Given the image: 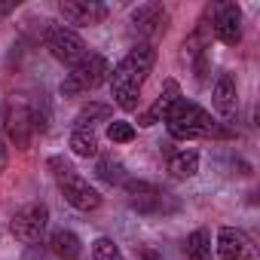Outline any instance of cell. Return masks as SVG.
Returning <instances> with one entry per match:
<instances>
[{
	"mask_svg": "<svg viewBox=\"0 0 260 260\" xmlns=\"http://www.w3.org/2000/svg\"><path fill=\"white\" fill-rule=\"evenodd\" d=\"M156 64V49L153 43H138L128 49V55L110 71V95L122 110H135L138 107V95L141 86L150 74V68Z\"/></svg>",
	"mask_w": 260,
	"mask_h": 260,
	"instance_id": "cell-1",
	"label": "cell"
},
{
	"mask_svg": "<svg viewBox=\"0 0 260 260\" xmlns=\"http://www.w3.org/2000/svg\"><path fill=\"white\" fill-rule=\"evenodd\" d=\"M166 128H169V135L175 141H193V138H220V135H230L223 132V128L211 119L208 110H202L199 104L193 101H178L172 107V113L166 116Z\"/></svg>",
	"mask_w": 260,
	"mask_h": 260,
	"instance_id": "cell-2",
	"label": "cell"
},
{
	"mask_svg": "<svg viewBox=\"0 0 260 260\" xmlns=\"http://www.w3.org/2000/svg\"><path fill=\"white\" fill-rule=\"evenodd\" d=\"M49 169H52V178H55V184H58V190H61V196H64L68 205H74L77 211H95V208H101V193L64 156H52Z\"/></svg>",
	"mask_w": 260,
	"mask_h": 260,
	"instance_id": "cell-3",
	"label": "cell"
},
{
	"mask_svg": "<svg viewBox=\"0 0 260 260\" xmlns=\"http://www.w3.org/2000/svg\"><path fill=\"white\" fill-rule=\"evenodd\" d=\"M110 61L101 55V52H89L80 64L71 68V74L61 80V95H80V92H89V89H98L101 83L110 80Z\"/></svg>",
	"mask_w": 260,
	"mask_h": 260,
	"instance_id": "cell-4",
	"label": "cell"
},
{
	"mask_svg": "<svg viewBox=\"0 0 260 260\" xmlns=\"http://www.w3.org/2000/svg\"><path fill=\"white\" fill-rule=\"evenodd\" d=\"M43 43H46V49L52 52V58H55V61H61V64H68V68L80 64V61L89 55V49H86L83 37H80L77 31L64 28V25H46Z\"/></svg>",
	"mask_w": 260,
	"mask_h": 260,
	"instance_id": "cell-5",
	"label": "cell"
},
{
	"mask_svg": "<svg viewBox=\"0 0 260 260\" xmlns=\"http://www.w3.org/2000/svg\"><path fill=\"white\" fill-rule=\"evenodd\" d=\"M4 128H7L10 141L25 150V147L31 144V135L43 128V122H40V116L34 113V107H31L28 101H16V98H13V101L7 104V122H4Z\"/></svg>",
	"mask_w": 260,
	"mask_h": 260,
	"instance_id": "cell-6",
	"label": "cell"
},
{
	"mask_svg": "<svg viewBox=\"0 0 260 260\" xmlns=\"http://www.w3.org/2000/svg\"><path fill=\"white\" fill-rule=\"evenodd\" d=\"M46 223H49V208H46L43 202H28V205H22V208L10 217V230H13V236L22 239V242H37V239L43 236Z\"/></svg>",
	"mask_w": 260,
	"mask_h": 260,
	"instance_id": "cell-7",
	"label": "cell"
},
{
	"mask_svg": "<svg viewBox=\"0 0 260 260\" xmlns=\"http://www.w3.org/2000/svg\"><path fill=\"white\" fill-rule=\"evenodd\" d=\"M211 31L220 43L226 46H236L242 40V10L233 0H223L211 10Z\"/></svg>",
	"mask_w": 260,
	"mask_h": 260,
	"instance_id": "cell-8",
	"label": "cell"
},
{
	"mask_svg": "<svg viewBox=\"0 0 260 260\" xmlns=\"http://www.w3.org/2000/svg\"><path fill=\"white\" fill-rule=\"evenodd\" d=\"M125 199L141 214H156L166 205V190H159L150 181H125Z\"/></svg>",
	"mask_w": 260,
	"mask_h": 260,
	"instance_id": "cell-9",
	"label": "cell"
},
{
	"mask_svg": "<svg viewBox=\"0 0 260 260\" xmlns=\"http://www.w3.org/2000/svg\"><path fill=\"white\" fill-rule=\"evenodd\" d=\"M132 25L141 37L153 40L159 34H166V25H169V13L162 4H141L138 10H132Z\"/></svg>",
	"mask_w": 260,
	"mask_h": 260,
	"instance_id": "cell-10",
	"label": "cell"
},
{
	"mask_svg": "<svg viewBox=\"0 0 260 260\" xmlns=\"http://www.w3.org/2000/svg\"><path fill=\"white\" fill-rule=\"evenodd\" d=\"M61 16H64V22H71V25H98V22H104V16H107V7L104 4H98V0H61Z\"/></svg>",
	"mask_w": 260,
	"mask_h": 260,
	"instance_id": "cell-11",
	"label": "cell"
},
{
	"mask_svg": "<svg viewBox=\"0 0 260 260\" xmlns=\"http://www.w3.org/2000/svg\"><path fill=\"white\" fill-rule=\"evenodd\" d=\"M217 257L220 260H248V257H254V245L242 230L220 226L217 230Z\"/></svg>",
	"mask_w": 260,
	"mask_h": 260,
	"instance_id": "cell-12",
	"label": "cell"
},
{
	"mask_svg": "<svg viewBox=\"0 0 260 260\" xmlns=\"http://www.w3.org/2000/svg\"><path fill=\"white\" fill-rule=\"evenodd\" d=\"M211 104L226 122L236 119V113H239V92H236V80L230 74H217L214 89H211Z\"/></svg>",
	"mask_w": 260,
	"mask_h": 260,
	"instance_id": "cell-13",
	"label": "cell"
},
{
	"mask_svg": "<svg viewBox=\"0 0 260 260\" xmlns=\"http://www.w3.org/2000/svg\"><path fill=\"white\" fill-rule=\"evenodd\" d=\"M181 101V86H178V80H166L162 83V89H159V95H156V101L150 104V110H144L141 116H138V122L141 125H156V122H162L169 113H172V107Z\"/></svg>",
	"mask_w": 260,
	"mask_h": 260,
	"instance_id": "cell-14",
	"label": "cell"
},
{
	"mask_svg": "<svg viewBox=\"0 0 260 260\" xmlns=\"http://www.w3.org/2000/svg\"><path fill=\"white\" fill-rule=\"evenodd\" d=\"M49 251L58 257V260H77L83 254V242L74 230H55L49 236Z\"/></svg>",
	"mask_w": 260,
	"mask_h": 260,
	"instance_id": "cell-15",
	"label": "cell"
},
{
	"mask_svg": "<svg viewBox=\"0 0 260 260\" xmlns=\"http://www.w3.org/2000/svg\"><path fill=\"white\" fill-rule=\"evenodd\" d=\"M184 260H211V236L208 230H193L181 245Z\"/></svg>",
	"mask_w": 260,
	"mask_h": 260,
	"instance_id": "cell-16",
	"label": "cell"
},
{
	"mask_svg": "<svg viewBox=\"0 0 260 260\" xmlns=\"http://www.w3.org/2000/svg\"><path fill=\"white\" fill-rule=\"evenodd\" d=\"M169 172H172V178H193L199 172V153L187 150V147L169 153Z\"/></svg>",
	"mask_w": 260,
	"mask_h": 260,
	"instance_id": "cell-17",
	"label": "cell"
},
{
	"mask_svg": "<svg viewBox=\"0 0 260 260\" xmlns=\"http://www.w3.org/2000/svg\"><path fill=\"white\" fill-rule=\"evenodd\" d=\"M71 150L83 159H92L98 156V138L95 132H89V128H74V135H71Z\"/></svg>",
	"mask_w": 260,
	"mask_h": 260,
	"instance_id": "cell-18",
	"label": "cell"
},
{
	"mask_svg": "<svg viewBox=\"0 0 260 260\" xmlns=\"http://www.w3.org/2000/svg\"><path fill=\"white\" fill-rule=\"evenodd\" d=\"M107 119H110V107L107 104H89V107H83L74 116V125L77 128H89V132H92L95 122H107Z\"/></svg>",
	"mask_w": 260,
	"mask_h": 260,
	"instance_id": "cell-19",
	"label": "cell"
},
{
	"mask_svg": "<svg viewBox=\"0 0 260 260\" xmlns=\"http://www.w3.org/2000/svg\"><path fill=\"white\" fill-rule=\"evenodd\" d=\"M95 172H98V178H101L104 184H125V169H122V162L113 159V156H101L98 166H95Z\"/></svg>",
	"mask_w": 260,
	"mask_h": 260,
	"instance_id": "cell-20",
	"label": "cell"
},
{
	"mask_svg": "<svg viewBox=\"0 0 260 260\" xmlns=\"http://www.w3.org/2000/svg\"><path fill=\"white\" fill-rule=\"evenodd\" d=\"M92 260H125V257H122V251H119V245H116L113 239L101 236V239H95V245H92Z\"/></svg>",
	"mask_w": 260,
	"mask_h": 260,
	"instance_id": "cell-21",
	"label": "cell"
},
{
	"mask_svg": "<svg viewBox=\"0 0 260 260\" xmlns=\"http://www.w3.org/2000/svg\"><path fill=\"white\" fill-rule=\"evenodd\" d=\"M107 138L113 144H128V141H135V125L125 122V119H113L107 125Z\"/></svg>",
	"mask_w": 260,
	"mask_h": 260,
	"instance_id": "cell-22",
	"label": "cell"
},
{
	"mask_svg": "<svg viewBox=\"0 0 260 260\" xmlns=\"http://www.w3.org/2000/svg\"><path fill=\"white\" fill-rule=\"evenodd\" d=\"M7 162H10V147H7V138H4V128H0V175L7 172Z\"/></svg>",
	"mask_w": 260,
	"mask_h": 260,
	"instance_id": "cell-23",
	"label": "cell"
}]
</instances>
